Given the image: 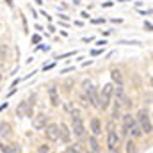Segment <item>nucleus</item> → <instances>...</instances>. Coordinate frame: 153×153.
Instances as JSON below:
<instances>
[{"label":"nucleus","instance_id":"obj_1","mask_svg":"<svg viewBox=\"0 0 153 153\" xmlns=\"http://www.w3.org/2000/svg\"><path fill=\"white\" fill-rule=\"evenodd\" d=\"M45 132H46V139H50V141H57L59 139V125L52 123V125L45 126Z\"/></svg>","mask_w":153,"mask_h":153},{"label":"nucleus","instance_id":"obj_2","mask_svg":"<svg viewBox=\"0 0 153 153\" xmlns=\"http://www.w3.org/2000/svg\"><path fill=\"white\" fill-rule=\"evenodd\" d=\"M107 144H109V150H111V152H117V150H119V135H117L116 132H109Z\"/></svg>","mask_w":153,"mask_h":153},{"label":"nucleus","instance_id":"obj_3","mask_svg":"<svg viewBox=\"0 0 153 153\" xmlns=\"http://www.w3.org/2000/svg\"><path fill=\"white\" fill-rule=\"evenodd\" d=\"M48 96H50V102H52L53 107L61 105V98H59V93H57V87L55 85H50L48 87Z\"/></svg>","mask_w":153,"mask_h":153},{"label":"nucleus","instance_id":"obj_4","mask_svg":"<svg viewBox=\"0 0 153 153\" xmlns=\"http://www.w3.org/2000/svg\"><path fill=\"white\" fill-rule=\"evenodd\" d=\"M32 126H34L36 130H43V128L46 126V116L45 114H38L34 119H32Z\"/></svg>","mask_w":153,"mask_h":153},{"label":"nucleus","instance_id":"obj_5","mask_svg":"<svg viewBox=\"0 0 153 153\" xmlns=\"http://www.w3.org/2000/svg\"><path fill=\"white\" fill-rule=\"evenodd\" d=\"M71 121H73V132H75V135L82 137V135L85 134V128H84L82 119H71Z\"/></svg>","mask_w":153,"mask_h":153},{"label":"nucleus","instance_id":"obj_6","mask_svg":"<svg viewBox=\"0 0 153 153\" xmlns=\"http://www.w3.org/2000/svg\"><path fill=\"white\" fill-rule=\"evenodd\" d=\"M123 125H125V130L128 132V130H130L132 126H135L137 123H135V117H134L132 114H125L123 116Z\"/></svg>","mask_w":153,"mask_h":153},{"label":"nucleus","instance_id":"obj_7","mask_svg":"<svg viewBox=\"0 0 153 153\" xmlns=\"http://www.w3.org/2000/svg\"><path fill=\"white\" fill-rule=\"evenodd\" d=\"M59 137H61L64 143L70 141V128H68L64 123H61V126H59Z\"/></svg>","mask_w":153,"mask_h":153},{"label":"nucleus","instance_id":"obj_8","mask_svg":"<svg viewBox=\"0 0 153 153\" xmlns=\"http://www.w3.org/2000/svg\"><path fill=\"white\" fill-rule=\"evenodd\" d=\"M91 132H93V135H100L102 134V123H100V119H91Z\"/></svg>","mask_w":153,"mask_h":153},{"label":"nucleus","instance_id":"obj_9","mask_svg":"<svg viewBox=\"0 0 153 153\" xmlns=\"http://www.w3.org/2000/svg\"><path fill=\"white\" fill-rule=\"evenodd\" d=\"M89 153H98L100 152V144H98V141H96V137H91L89 139Z\"/></svg>","mask_w":153,"mask_h":153},{"label":"nucleus","instance_id":"obj_10","mask_svg":"<svg viewBox=\"0 0 153 153\" xmlns=\"http://www.w3.org/2000/svg\"><path fill=\"white\" fill-rule=\"evenodd\" d=\"M11 134H13L11 132V125L9 123H2L0 125V135L2 137H11Z\"/></svg>","mask_w":153,"mask_h":153},{"label":"nucleus","instance_id":"obj_11","mask_svg":"<svg viewBox=\"0 0 153 153\" xmlns=\"http://www.w3.org/2000/svg\"><path fill=\"white\" fill-rule=\"evenodd\" d=\"M112 94L116 96V100H117V102H123V100H125V91H123V85H117V87H114Z\"/></svg>","mask_w":153,"mask_h":153},{"label":"nucleus","instance_id":"obj_12","mask_svg":"<svg viewBox=\"0 0 153 153\" xmlns=\"http://www.w3.org/2000/svg\"><path fill=\"white\" fill-rule=\"evenodd\" d=\"M111 76H112V80H114L117 85H123V75H121L119 70H112L111 71Z\"/></svg>","mask_w":153,"mask_h":153},{"label":"nucleus","instance_id":"obj_13","mask_svg":"<svg viewBox=\"0 0 153 153\" xmlns=\"http://www.w3.org/2000/svg\"><path fill=\"white\" fill-rule=\"evenodd\" d=\"M148 119H150V114H148L146 109H141V111L137 112V121H139V123H144V121H148Z\"/></svg>","mask_w":153,"mask_h":153},{"label":"nucleus","instance_id":"obj_14","mask_svg":"<svg viewBox=\"0 0 153 153\" xmlns=\"http://www.w3.org/2000/svg\"><path fill=\"white\" fill-rule=\"evenodd\" d=\"M112 91H114V85H112V84H105V85H103V91H102V94L111 98V96H112Z\"/></svg>","mask_w":153,"mask_h":153},{"label":"nucleus","instance_id":"obj_15","mask_svg":"<svg viewBox=\"0 0 153 153\" xmlns=\"http://www.w3.org/2000/svg\"><path fill=\"white\" fill-rule=\"evenodd\" d=\"M109 103H111V98L109 96H103V94H100V109H107L109 107Z\"/></svg>","mask_w":153,"mask_h":153},{"label":"nucleus","instance_id":"obj_16","mask_svg":"<svg viewBox=\"0 0 153 153\" xmlns=\"http://www.w3.org/2000/svg\"><path fill=\"white\" fill-rule=\"evenodd\" d=\"M141 132H144V134H152V121H150V119L144 121V123H141Z\"/></svg>","mask_w":153,"mask_h":153},{"label":"nucleus","instance_id":"obj_17","mask_svg":"<svg viewBox=\"0 0 153 153\" xmlns=\"http://www.w3.org/2000/svg\"><path fill=\"white\" fill-rule=\"evenodd\" d=\"M78 98H80V103H82L84 107H89V105H91V102H89V96H87L85 93H80V96H78Z\"/></svg>","mask_w":153,"mask_h":153},{"label":"nucleus","instance_id":"obj_18","mask_svg":"<svg viewBox=\"0 0 153 153\" xmlns=\"http://www.w3.org/2000/svg\"><path fill=\"white\" fill-rule=\"evenodd\" d=\"M128 132H130V134H132V137H139V135H141V134H143V132H141V128H139V126H137V125H135V126H132V128H130V130H128Z\"/></svg>","mask_w":153,"mask_h":153},{"label":"nucleus","instance_id":"obj_19","mask_svg":"<svg viewBox=\"0 0 153 153\" xmlns=\"http://www.w3.org/2000/svg\"><path fill=\"white\" fill-rule=\"evenodd\" d=\"M135 152H137V148H135V144L130 141V143L126 144V153H135Z\"/></svg>","mask_w":153,"mask_h":153},{"label":"nucleus","instance_id":"obj_20","mask_svg":"<svg viewBox=\"0 0 153 153\" xmlns=\"http://www.w3.org/2000/svg\"><path fill=\"white\" fill-rule=\"evenodd\" d=\"M70 114H71V119H82V114H80V111H78V109H73Z\"/></svg>","mask_w":153,"mask_h":153},{"label":"nucleus","instance_id":"obj_21","mask_svg":"<svg viewBox=\"0 0 153 153\" xmlns=\"http://www.w3.org/2000/svg\"><path fill=\"white\" fill-rule=\"evenodd\" d=\"M82 87H84V93H87V91L93 87V84H91L89 80H84V82H82Z\"/></svg>","mask_w":153,"mask_h":153},{"label":"nucleus","instance_id":"obj_22","mask_svg":"<svg viewBox=\"0 0 153 153\" xmlns=\"http://www.w3.org/2000/svg\"><path fill=\"white\" fill-rule=\"evenodd\" d=\"M7 55V45H0V57H5Z\"/></svg>","mask_w":153,"mask_h":153},{"label":"nucleus","instance_id":"obj_23","mask_svg":"<svg viewBox=\"0 0 153 153\" xmlns=\"http://www.w3.org/2000/svg\"><path fill=\"white\" fill-rule=\"evenodd\" d=\"M64 109H66L68 112H71V111L75 109V105H73V102H66V103H64Z\"/></svg>","mask_w":153,"mask_h":153},{"label":"nucleus","instance_id":"obj_24","mask_svg":"<svg viewBox=\"0 0 153 153\" xmlns=\"http://www.w3.org/2000/svg\"><path fill=\"white\" fill-rule=\"evenodd\" d=\"M48 152H50L48 144H41V146H39V150H38V153H48Z\"/></svg>","mask_w":153,"mask_h":153},{"label":"nucleus","instance_id":"obj_25","mask_svg":"<svg viewBox=\"0 0 153 153\" xmlns=\"http://www.w3.org/2000/svg\"><path fill=\"white\" fill-rule=\"evenodd\" d=\"M0 150H2L4 153H11V146H5V144H2V146H0Z\"/></svg>","mask_w":153,"mask_h":153},{"label":"nucleus","instance_id":"obj_26","mask_svg":"<svg viewBox=\"0 0 153 153\" xmlns=\"http://www.w3.org/2000/svg\"><path fill=\"white\" fill-rule=\"evenodd\" d=\"M107 128H109V130H107V132H114V123H112V121H111V123H109V125H107Z\"/></svg>","mask_w":153,"mask_h":153},{"label":"nucleus","instance_id":"obj_27","mask_svg":"<svg viewBox=\"0 0 153 153\" xmlns=\"http://www.w3.org/2000/svg\"><path fill=\"white\" fill-rule=\"evenodd\" d=\"M66 153H80V152H78V150H75V148H68V150H66Z\"/></svg>","mask_w":153,"mask_h":153},{"label":"nucleus","instance_id":"obj_28","mask_svg":"<svg viewBox=\"0 0 153 153\" xmlns=\"http://www.w3.org/2000/svg\"><path fill=\"white\" fill-rule=\"evenodd\" d=\"M5 2H7V5H9V7H13V0H5Z\"/></svg>","mask_w":153,"mask_h":153},{"label":"nucleus","instance_id":"obj_29","mask_svg":"<svg viewBox=\"0 0 153 153\" xmlns=\"http://www.w3.org/2000/svg\"><path fill=\"white\" fill-rule=\"evenodd\" d=\"M36 2H38V4H43V2H41V0H36Z\"/></svg>","mask_w":153,"mask_h":153},{"label":"nucleus","instance_id":"obj_30","mask_svg":"<svg viewBox=\"0 0 153 153\" xmlns=\"http://www.w3.org/2000/svg\"><path fill=\"white\" fill-rule=\"evenodd\" d=\"M0 82H2V73H0Z\"/></svg>","mask_w":153,"mask_h":153}]
</instances>
